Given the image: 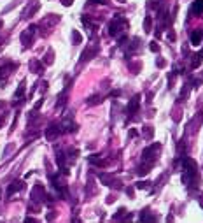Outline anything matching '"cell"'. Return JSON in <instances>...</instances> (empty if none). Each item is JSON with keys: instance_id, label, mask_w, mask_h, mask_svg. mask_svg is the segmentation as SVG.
I'll return each mask as SVG.
<instances>
[{"instance_id": "cell-1", "label": "cell", "mask_w": 203, "mask_h": 223, "mask_svg": "<svg viewBox=\"0 0 203 223\" xmlns=\"http://www.w3.org/2000/svg\"><path fill=\"white\" fill-rule=\"evenodd\" d=\"M35 30H37V27H35V25H32V27H28L27 30L23 32V35H21V42L25 44V48H28V46H30L32 39H33V35H35Z\"/></svg>"}, {"instance_id": "cell-2", "label": "cell", "mask_w": 203, "mask_h": 223, "mask_svg": "<svg viewBox=\"0 0 203 223\" xmlns=\"http://www.w3.org/2000/svg\"><path fill=\"white\" fill-rule=\"evenodd\" d=\"M58 134H60V125H58V123H53V125L46 130V137L47 139H54Z\"/></svg>"}, {"instance_id": "cell-3", "label": "cell", "mask_w": 203, "mask_h": 223, "mask_svg": "<svg viewBox=\"0 0 203 223\" xmlns=\"http://www.w3.org/2000/svg\"><path fill=\"white\" fill-rule=\"evenodd\" d=\"M201 39H203V30H194L193 34H191V44L198 46L200 42H201Z\"/></svg>"}, {"instance_id": "cell-4", "label": "cell", "mask_w": 203, "mask_h": 223, "mask_svg": "<svg viewBox=\"0 0 203 223\" xmlns=\"http://www.w3.org/2000/svg\"><path fill=\"white\" fill-rule=\"evenodd\" d=\"M21 188H23L21 181H12V183H11V186H9V190H7V197H11L14 192H19Z\"/></svg>"}, {"instance_id": "cell-5", "label": "cell", "mask_w": 203, "mask_h": 223, "mask_svg": "<svg viewBox=\"0 0 203 223\" xmlns=\"http://www.w3.org/2000/svg\"><path fill=\"white\" fill-rule=\"evenodd\" d=\"M95 54H97V48H88V49L82 53V58H81V62H86V60H89L91 56H95Z\"/></svg>"}, {"instance_id": "cell-6", "label": "cell", "mask_w": 203, "mask_h": 223, "mask_svg": "<svg viewBox=\"0 0 203 223\" xmlns=\"http://www.w3.org/2000/svg\"><path fill=\"white\" fill-rule=\"evenodd\" d=\"M62 127L67 130V132H75V128H77V125H75L74 121H70V118L63 121V125H62Z\"/></svg>"}, {"instance_id": "cell-7", "label": "cell", "mask_w": 203, "mask_h": 223, "mask_svg": "<svg viewBox=\"0 0 203 223\" xmlns=\"http://www.w3.org/2000/svg\"><path fill=\"white\" fill-rule=\"evenodd\" d=\"M203 11V0H196L193 4V7H191V13L193 14H200Z\"/></svg>"}, {"instance_id": "cell-8", "label": "cell", "mask_w": 203, "mask_h": 223, "mask_svg": "<svg viewBox=\"0 0 203 223\" xmlns=\"http://www.w3.org/2000/svg\"><path fill=\"white\" fill-rule=\"evenodd\" d=\"M138 98H140V97H138V95H135V97H133V100L130 102V106H128V111H130V112H135V111H137V107H138Z\"/></svg>"}, {"instance_id": "cell-9", "label": "cell", "mask_w": 203, "mask_h": 223, "mask_svg": "<svg viewBox=\"0 0 203 223\" xmlns=\"http://www.w3.org/2000/svg\"><path fill=\"white\" fill-rule=\"evenodd\" d=\"M30 69H32L33 72H37V74H39V72L42 70V65H40L37 60H32V62H30Z\"/></svg>"}, {"instance_id": "cell-10", "label": "cell", "mask_w": 203, "mask_h": 223, "mask_svg": "<svg viewBox=\"0 0 203 223\" xmlns=\"http://www.w3.org/2000/svg\"><path fill=\"white\" fill-rule=\"evenodd\" d=\"M151 16H147L146 18V21H144V28H146V32H151Z\"/></svg>"}, {"instance_id": "cell-11", "label": "cell", "mask_w": 203, "mask_h": 223, "mask_svg": "<svg viewBox=\"0 0 203 223\" xmlns=\"http://www.w3.org/2000/svg\"><path fill=\"white\" fill-rule=\"evenodd\" d=\"M72 35H74V42H75V44H79V42H81V34H79V32H72Z\"/></svg>"}, {"instance_id": "cell-12", "label": "cell", "mask_w": 203, "mask_h": 223, "mask_svg": "<svg viewBox=\"0 0 203 223\" xmlns=\"http://www.w3.org/2000/svg\"><path fill=\"white\" fill-rule=\"evenodd\" d=\"M144 135H146L147 139L152 137V128H151V127H146V128H144Z\"/></svg>"}, {"instance_id": "cell-13", "label": "cell", "mask_w": 203, "mask_h": 223, "mask_svg": "<svg viewBox=\"0 0 203 223\" xmlns=\"http://www.w3.org/2000/svg\"><path fill=\"white\" fill-rule=\"evenodd\" d=\"M46 63H53V51H49L47 56H46Z\"/></svg>"}, {"instance_id": "cell-14", "label": "cell", "mask_w": 203, "mask_h": 223, "mask_svg": "<svg viewBox=\"0 0 203 223\" xmlns=\"http://www.w3.org/2000/svg\"><path fill=\"white\" fill-rule=\"evenodd\" d=\"M72 2H74V0H62V4L65 5V7H68V5H72Z\"/></svg>"}, {"instance_id": "cell-15", "label": "cell", "mask_w": 203, "mask_h": 223, "mask_svg": "<svg viewBox=\"0 0 203 223\" xmlns=\"http://www.w3.org/2000/svg\"><path fill=\"white\" fill-rule=\"evenodd\" d=\"M151 49H152V51H158V49H159V46L156 44V42H151Z\"/></svg>"}, {"instance_id": "cell-16", "label": "cell", "mask_w": 203, "mask_h": 223, "mask_svg": "<svg viewBox=\"0 0 203 223\" xmlns=\"http://www.w3.org/2000/svg\"><path fill=\"white\" fill-rule=\"evenodd\" d=\"M0 28H2V21H0Z\"/></svg>"}]
</instances>
